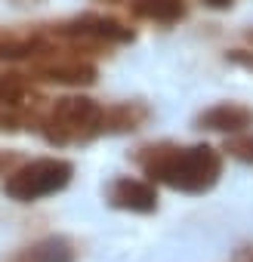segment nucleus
Wrapping results in <instances>:
<instances>
[{
    "label": "nucleus",
    "mask_w": 253,
    "mask_h": 262,
    "mask_svg": "<svg viewBox=\"0 0 253 262\" xmlns=\"http://www.w3.org/2000/svg\"><path fill=\"white\" fill-rule=\"evenodd\" d=\"M74 259H77V250L62 234L40 237V241H34L31 247H25L22 253L13 256V262H74Z\"/></svg>",
    "instance_id": "1a4fd4ad"
},
{
    "label": "nucleus",
    "mask_w": 253,
    "mask_h": 262,
    "mask_svg": "<svg viewBox=\"0 0 253 262\" xmlns=\"http://www.w3.org/2000/svg\"><path fill=\"white\" fill-rule=\"evenodd\" d=\"M250 40H253V31H250Z\"/></svg>",
    "instance_id": "f3484780"
},
{
    "label": "nucleus",
    "mask_w": 253,
    "mask_h": 262,
    "mask_svg": "<svg viewBox=\"0 0 253 262\" xmlns=\"http://www.w3.org/2000/svg\"><path fill=\"white\" fill-rule=\"evenodd\" d=\"M108 204L126 213H155L158 210V188L145 179H130V176H120L111 182L108 188Z\"/></svg>",
    "instance_id": "39448f33"
},
{
    "label": "nucleus",
    "mask_w": 253,
    "mask_h": 262,
    "mask_svg": "<svg viewBox=\"0 0 253 262\" xmlns=\"http://www.w3.org/2000/svg\"><path fill=\"white\" fill-rule=\"evenodd\" d=\"M34 74L40 80H50V83H62V86H90L96 83L99 71L93 62H83V59H53V62H44L34 68Z\"/></svg>",
    "instance_id": "0eeeda50"
},
{
    "label": "nucleus",
    "mask_w": 253,
    "mask_h": 262,
    "mask_svg": "<svg viewBox=\"0 0 253 262\" xmlns=\"http://www.w3.org/2000/svg\"><path fill=\"white\" fill-rule=\"evenodd\" d=\"M130 13L136 19H145V22L176 25L188 16V7H185V0H133Z\"/></svg>",
    "instance_id": "9d476101"
},
{
    "label": "nucleus",
    "mask_w": 253,
    "mask_h": 262,
    "mask_svg": "<svg viewBox=\"0 0 253 262\" xmlns=\"http://www.w3.org/2000/svg\"><path fill=\"white\" fill-rule=\"evenodd\" d=\"M99 117L102 105L90 96H65L56 99L47 117H40V133L53 145H71V142H87L99 136Z\"/></svg>",
    "instance_id": "f03ea898"
},
{
    "label": "nucleus",
    "mask_w": 253,
    "mask_h": 262,
    "mask_svg": "<svg viewBox=\"0 0 253 262\" xmlns=\"http://www.w3.org/2000/svg\"><path fill=\"white\" fill-rule=\"evenodd\" d=\"M228 62L244 65V68H250V71H253V53H247V50H231V53H228Z\"/></svg>",
    "instance_id": "ddd939ff"
},
{
    "label": "nucleus",
    "mask_w": 253,
    "mask_h": 262,
    "mask_svg": "<svg viewBox=\"0 0 253 262\" xmlns=\"http://www.w3.org/2000/svg\"><path fill=\"white\" fill-rule=\"evenodd\" d=\"M28 99V83L19 74H0V105L22 108Z\"/></svg>",
    "instance_id": "9b49d317"
},
{
    "label": "nucleus",
    "mask_w": 253,
    "mask_h": 262,
    "mask_svg": "<svg viewBox=\"0 0 253 262\" xmlns=\"http://www.w3.org/2000/svg\"><path fill=\"white\" fill-rule=\"evenodd\" d=\"M204 7H210V10H231L235 7V0H201Z\"/></svg>",
    "instance_id": "4468645a"
},
{
    "label": "nucleus",
    "mask_w": 253,
    "mask_h": 262,
    "mask_svg": "<svg viewBox=\"0 0 253 262\" xmlns=\"http://www.w3.org/2000/svg\"><path fill=\"white\" fill-rule=\"evenodd\" d=\"M222 151L241 164H250L253 167V133H231L225 142H222Z\"/></svg>",
    "instance_id": "f8f14e48"
},
{
    "label": "nucleus",
    "mask_w": 253,
    "mask_h": 262,
    "mask_svg": "<svg viewBox=\"0 0 253 262\" xmlns=\"http://www.w3.org/2000/svg\"><path fill=\"white\" fill-rule=\"evenodd\" d=\"M241 262H253V250H247V253L241 256Z\"/></svg>",
    "instance_id": "2eb2a0df"
},
{
    "label": "nucleus",
    "mask_w": 253,
    "mask_h": 262,
    "mask_svg": "<svg viewBox=\"0 0 253 262\" xmlns=\"http://www.w3.org/2000/svg\"><path fill=\"white\" fill-rule=\"evenodd\" d=\"M105 4H133V0H105Z\"/></svg>",
    "instance_id": "dca6fc26"
},
{
    "label": "nucleus",
    "mask_w": 253,
    "mask_h": 262,
    "mask_svg": "<svg viewBox=\"0 0 253 262\" xmlns=\"http://www.w3.org/2000/svg\"><path fill=\"white\" fill-rule=\"evenodd\" d=\"M56 37H65L71 43H83V47H108V43H130L136 37L133 28H126L123 22L111 19V16H77L68 19L62 25L53 28Z\"/></svg>",
    "instance_id": "20e7f679"
},
{
    "label": "nucleus",
    "mask_w": 253,
    "mask_h": 262,
    "mask_svg": "<svg viewBox=\"0 0 253 262\" xmlns=\"http://www.w3.org/2000/svg\"><path fill=\"white\" fill-rule=\"evenodd\" d=\"M136 164L149 182H164L173 191L204 194L222 176V155L213 145H173L158 142L136 151Z\"/></svg>",
    "instance_id": "f257e3e1"
},
{
    "label": "nucleus",
    "mask_w": 253,
    "mask_h": 262,
    "mask_svg": "<svg viewBox=\"0 0 253 262\" xmlns=\"http://www.w3.org/2000/svg\"><path fill=\"white\" fill-rule=\"evenodd\" d=\"M71 176H74L71 161H65V158H37V161H28V164L10 170L7 182H4V191L16 204H34L40 198L59 194L62 188H68Z\"/></svg>",
    "instance_id": "7ed1b4c3"
},
{
    "label": "nucleus",
    "mask_w": 253,
    "mask_h": 262,
    "mask_svg": "<svg viewBox=\"0 0 253 262\" xmlns=\"http://www.w3.org/2000/svg\"><path fill=\"white\" fill-rule=\"evenodd\" d=\"M149 117H152V108L145 102H139V99H133V102H117L111 108H102L99 136L102 133H133V129H139Z\"/></svg>",
    "instance_id": "6e6552de"
},
{
    "label": "nucleus",
    "mask_w": 253,
    "mask_h": 262,
    "mask_svg": "<svg viewBox=\"0 0 253 262\" xmlns=\"http://www.w3.org/2000/svg\"><path fill=\"white\" fill-rule=\"evenodd\" d=\"M198 126L201 129H213V133H244L253 126V108L244 102H219L207 111L198 114Z\"/></svg>",
    "instance_id": "423d86ee"
}]
</instances>
